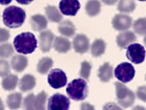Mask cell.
Wrapping results in <instances>:
<instances>
[{
    "mask_svg": "<svg viewBox=\"0 0 146 110\" xmlns=\"http://www.w3.org/2000/svg\"><path fill=\"white\" fill-rule=\"evenodd\" d=\"M13 43L17 52L24 54L33 53L37 47L36 39L30 32H23L17 35Z\"/></svg>",
    "mask_w": 146,
    "mask_h": 110,
    "instance_id": "obj_1",
    "label": "cell"
},
{
    "mask_svg": "<svg viewBox=\"0 0 146 110\" xmlns=\"http://www.w3.org/2000/svg\"><path fill=\"white\" fill-rule=\"evenodd\" d=\"M3 21L9 28H17L21 26L26 18V13L21 7L10 6L6 7L3 12Z\"/></svg>",
    "mask_w": 146,
    "mask_h": 110,
    "instance_id": "obj_2",
    "label": "cell"
},
{
    "mask_svg": "<svg viewBox=\"0 0 146 110\" xmlns=\"http://www.w3.org/2000/svg\"><path fill=\"white\" fill-rule=\"evenodd\" d=\"M66 92L71 99L75 101L83 100L88 95L87 82L82 78L75 79L67 85Z\"/></svg>",
    "mask_w": 146,
    "mask_h": 110,
    "instance_id": "obj_3",
    "label": "cell"
},
{
    "mask_svg": "<svg viewBox=\"0 0 146 110\" xmlns=\"http://www.w3.org/2000/svg\"><path fill=\"white\" fill-rule=\"evenodd\" d=\"M116 95L119 104L124 108L131 107L135 101L134 93L126 86L119 82H116Z\"/></svg>",
    "mask_w": 146,
    "mask_h": 110,
    "instance_id": "obj_4",
    "label": "cell"
},
{
    "mask_svg": "<svg viewBox=\"0 0 146 110\" xmlns=\"http://www.w3.org/2000/svg\"><path fill=\"white\" fill-rule=\"evenodd\" d=\"M115 77L121 82L127 83L131 81L135 76V70L130 63L124 62L119 64L114 70Z\"/></svg>",
    "mask_w": 146,
    "mask_h": 110,
    "instance_id": "obj_5",
    "label": "cell"
},
{
    "mask_svg": "<svg viewBox=\"0 0 146 110\" xmlns=\"http://www.w3.org/2000/svg\"><path fill=\"white\" fill-rule=\"evenodd\" d=\"M126 56L132 62L139 64L144 61L145 50L143 46L140 44H132L128 45L126 52Z\"/></svg>",
    "mask_w": 146,
    "mask_h": 110,
    "instance_id": "obj_6",
    "label": "cell"
},
{
    "mask_svg": "<svg viewBox=\"0 0 146 110\" xmlns=\"http://www.w3.org/2000/svg\"><path fill=\"white\" fill-rule=\"evenodd\" d=\"M70 105V100L66 96L55 93L48 100V110H68Z\"/></svg>",
    "mask_w": 146,
    "mask_h": 110,
    "instance_id": "obj_7",
    "label": "cell"
},
{
    "mask_svg": "<svg viewBox=\"0 0 146 110\" xmlns=\"http://www.w3.org/2000/svg\"><path fill=\"white\" fill-rule=\"evenodd\" d=\"M47 81L51 87L58 89L66 85L67 79L66 73L63 70L60 69H54L49 73Z\"/></svg>",
    "mask_w": 146,
    "mask_h": 110,
    "instance_id": "obj_8",
    "label": "cell"
},
{
    "mask_svg": "<svg viewBox=\"0 0 146 110\" xmlns=\"http://www.w3.org/2000/svg\"><path fill=\"white\" fill-rule=\"evenodd\" d=\"M59 7L63 14L74 16L79 10L80 4L78 0H61Z\"/></svg>",
    "mask_w": 146,
    "mask_h": 110,
    "instance_id": "obj_9",
    "label": "cell"
},
{
    "mask_svg": "<svg viewBox=\"0 0 146 110\" xmlns=\"http://www.w3.org/2000/svg\"><path fill=\"white\" fill-rule=\"evenodd\" d=\"M112 24L113 28L117 30H125L131 27L132 18L128 15L116 14L112 19Z\"/></svg>",
    "mask_w": 146,
    "mask_h": 110,
    "instance_id": "obj_10",
    "label": "cell"
},
{
    "mask_svg": "<svg viewBox=\"0 0 146 110\" xmlns=\"http://www.w3.org/2000/svg\"><path fill=\"white\" fill-rule=\"evenodd\" d=\"M90 42L87 37L84 34H78L73 40V47L75 51L79 53H84L89 49Z\"/></svg>",
    "mask_w": 146,
    "mask_h": 110,
    "instance_id": "obj_11",
    "label": "cell"
},
{
    "mask_svg": "<svg viewBox=\"0 0 146 110\" xmlns=\"http://www.w3.org/2000/svg\"><path fill=\"white\" fill-rule=\"evenodd\" d=\"M39 46L43 52H48L52 46L54 36L50 30H46L40 33L39 35Z\"/></svg>",
    "mask_w": 146,
    "mask_h": 110,
    "instance_id": "obj_12",
    "label": "cell"
},
{
    "mask_svg": "<svg viewBox=\"0 0 146 110\" xmlns=\"http://www.w3.org/2000/svg\"><path fill=\"white\" fill-rule=\"evenodd\" d=\"M136 40V36L132 32L125 31L117 35L116 37V43L119 48L125 49L129 44L135 42Z\"/></svg>",
    "mask_w": 146,
    "mask_h": 110,
    "instance_id": "obj_13",
    "label": "cell"
},
{
    "mask_svg": "<svg viewBox=\"0 0 146 110\" xmlns=\"http://www.w3.org/2000/svg\"><path fill=\"white\" fill-rule=\"evenodd\" d=\"M30 22L32 29L35 31L43 30L47 26L46 18L41 14H35L31 16Z\"/></svg>",
    "mask_w": 146,
    "mask_h": 110,
    "instance_id": "obj_14",
    "label": "cell"
},
{
    "mask_svg": "<svg viewBox=\"0 0 146 110\" xmlns=\"http://www.w3.org/2000/svg\"><path fill=\"white\" fill-rule=\"evenodd\" d=\"M28 64L27 58L22 55L14 56L11 61V65L13 70L16 72H21L23 71Z\"/></svg>",
    "mask_w": 146,
    "mask_h": 110,
    "instance_id": "obj_15",
    "label": "cell"
},
{
    "mask_svg": "<svg viewBox=\"0 0 146 110\" xmlns=\"http://www.w3.org/2000/svg\"><path fill=\"white\" fill-rule=\"evenodd\" d=\"M54 48L59 53H66L71 48L70 41L63 37H56L54 42Z\"/></svg>",
    "mask_w": 146,
    "mask_h": 110,
    "instance_id": "obj_16",
    "label": "cell"
},
{
    "mask_svg": "<svg viewBox=\"0 0 146 110\" xmlns=\"http://www.w3.org/2000/svg\"><path fill=\"white\" fill-rule=\"evenodd\" d=\"M113 67L108 62H105L99 69L98 76L103 82H107L113 76Z\"/></svg>",
    "mask_w": 146,
    "mask_h": 110,
    "instance_id": "obj_17",
    "label": "cell"
},
{
    "mask_svg": "<svg viewBox=\"0 0 146 110\" xmlns=\"http://www.w3.org/2000/svg\"><path fill=\"white\" fill-rule=\"evenodd\" d=\"M36 81L35 77L31 74H26L21 80L19 87L23 92L31 90L35 85Z\"/></svg>",
    "mask_w": 146,
    "mask_h": 110,
    "instance_id": "obj_18",
    "label": "cell"
},
{
    "mask_svg": "<svg viewBox=\"0 0 146 110\" xmlns=\"http://www.w3.org/2000/svg\"><path fill=\"white\" fill-rule=\"evenodd\" d=\"M58 30L62 35L70 37L74 35L75 28L71 21L66 20L60 23L58 26Z\"/></svg>",
    "mask_w": 146,
    "mask_h": 110,
    "instance_id": "obj_19",
    "label": "cell"
},
{
    "mask_svg": "<svg viewBox=\"0 0 146 110\" xmlns=\"http://www.w3.org/2000/svg\"><path fill=\"white\" fill-rule=\"evenodd\" d=\"M22 96L20 93L15 92L10 94L7 98V104L10 109H17L21 104Z\"/></svg>",
    "mask_w": 146,
    "mask_h": 110,
    "instance_id": "obj_20",
    "label": "cell"
},
{
    "mask_svg": "<svg viewBox=\"0 0 146 110\" xmlns=\"http://www.w3.org/2000/svg\"><path fill=\"white\" fill-rule=\"evenodd\" d=\"M44 9L46 14L50 21L54 22H59L62 19L63 16L56 6L47 5Z\"/></svg>",
    "mask_w": 146,
    "mask_h": 110,
    "instance_id": "obj_21",
    "label": "cell"
},
{
    "mask_svg": "<svg viewBox=\"0 0 146 110\" xmlns=\"http://www.w3.org/2000/svg\"><path fill=\"white\" fill-rule=\"evenodd\" d=\"M101 4L98 0H89L86 5V10L88 15L93 17L100 11Z\"/></svg>",
    "mask_w": 146,
    "mask_h": 110,
    "instance_id": "obj_22",
    "label": "cell"
},
{
    "mask_svg": "<svg viewBox=\"0 0 146 110\" xmlns=\"http://www.w3.org/2000/svg\"><path fill=\"white\" fill-rule=\"evenodd\" d=\"M106 50V43L102 39H96L91 46V53L94 57H98L103 54Z\"/></svg>",
    "mask_w": 146,
    "mask_h": 110,
    "instance_id": "obj_23",
    "label": "cell"
},
{
    "mask_svg": "<svg viewBox=\"0 0 146 110\" xmlns=\"http://www.w3.org/2000/svg\"><path fill=\"white\" fill-rule=\"evenodd\" d=\"M18 80V77L16 75L8 74L3 79L2 81V85L5 90H13L17 86Z\"/></svg>",
    "mask_w": 146,
    "mask_h": 110,
    "instance_id": "obj_24",
    "label": "cell"
},
{
    "mask_svg": "<svg viewBox=\"0 0 146 110\" xmlns=\"http://www.w3.org/2000/svg\"><path fill=\"white\" fill-rule=\"evenodd\" d=\"M136 7L134 0H120L117 10L122 13H131L133 11Z\"/></svg>",
    "mask_w": 146,
    "mask_h": 110,
    "instance_id": "obj_25",
    "label": "cell"
},
{
    "mask_svg": "<svg viewBox=\"0 0 146 110\" xmlns=\"http://www.w3.org/2000/svg\"><path fill=\"white\" fill-rule=\"evenodd\" d=\"M53 61L49 57H43L40 60L37 65V70L40 74H46L52 67Z\"/></svg>",
    "mask_w": 146,
    "mask_h": 110,
    "instance_id": "obj_26",
    "label": "cell"
},
{
    "mask_svg": "<svg viewBox=\"0 0 146 110\" xmlns=\"http://www.w3.org/2000/svg\"><path fill=\"white\" fill-rule=\"evenodd\" d=\"M47 95L44 91H42L34 99V108L35 110H46V102Z\"/></svg>",
    "mask_w": 146,
    "mask_h": 110,
    "instance_id": "obj_27",
    "label": "cell"
},
{
    "mask_svg": "<svg viewBox=\"0 0 146 110\" xmlns=\"http://www.w3.org/2000/svg\"><path fill=\"white\" fill-rule=\"evenodd\" d=\"M135 32L139 35L146 34V19L140 18L136 20L133 25Z\"/></svg>",
    "mask_w": 146,
    "mask_h": 110,
    "instance_id": "obj_28",
    "label": "cell"
},
{
    "mask_svg": "<svg viewBox=\"0 0 146 110\" xmlns=\"http://www.w3.org/2000/svg\"><path fill=\"white\" fill-rule=\"evenodd\" d=\"M14 53V49L10 44L0 45V57L7 58Z\"/></svg>",
    "mask_w": 146,
    "mask_h": 110,
    "instance_id": "obj_29",
    "label": "cell"
},
{
    "mask_svg": "<svg viewBox=\"0 0 146 110\" xmlns=\"http://www.w3.org/2000/svg\"><path fill=\"white\" fill-rule=\"evenodd\" d=\"M35 96L33 93L28 95L24 99L23 107L24 110H35L34 108Z\"/></svg>",
    "mask_w": 146,
    "mask_h": 110,
    "instance_id": "obj_30",
    "label": "cell"
},
{
    "mask_svg": "<svg viewBox=\"0 0 146 110\" xmlns=\"http://www.w3.org/2000/svg\"><path fill=\"white\" fill-rule=\"evenodd\" d=\"M91 69V64L87 61H84L81 63V68L80 70V75L82 77L88 80Z\"/></svg>",
    "mask_w": 146,
    "mask_h": 110,
    "instance_id": "obj_31",
    "label": "cell"
},
{
    "mask_svg": "<svg viewBox=\"0 0 146 110\" xmlns=\"http://www.w3.org/2000/svg\"><path fill=\"white\" fill-rule=\"evenodd\" d=\"M10 73V66L7 61L0 59V77L6 76Z\"/></svg>",
    "mask_w": 146,
    "mask_h": 110,
    "instance_id": "obj_32",
    "label": "cell"
},
{
    "mask_svg": "<svg viewBox=\"0 0 146 110\" xmlns=\"http://www.w3.org/2000/svg\"><path fill=\"white\" fill-rule=\"evenodd\" d=\"M136 94L139 99L146 102V86L139 87L137 90Z\"/></svg>",
    "mask_w": 146,
    "mask_h": 110,
    "instance_id": "obj_33",
    "label": "cell"
},
{
    "mask_svg": "<svg viewBox=\"0 0 146 110\" xmlns=\"http://www.w3.org/2000/svg\"><path fill=\"white\" fill-rule=\"evenodd\" d=\"M10 37V33L6 29L0 28V43L5 42L9 40Z\"/></svg>",
    "mask_w": 146,
    "mask_h": 110,
    "instance_id": "obj_34",
    "label": "cell"
},
{
    "mask_svg": "<svg viewBox=\"0 0 146 110\" xmlns=\"http://www.w3.org/2000/svg\"><path fill=\"white\" fill-rule=\"evenodd\" d=\"M103 110H123L114 103H108L103 107Z\"/></svg>",
    "mask_w": 146,
    "mask_h": 110,
    "instance_id": "obj_35",
    "label": "cell"
},
{
    "mask_svg": "<svg viewBox=\"0 0 146 110\" xmlns=\"http://www.w3.org/2000/svg\"><path fill=\"white\" fill-rule=\"evenodd\" d=\"M81 110H95L93 105L88 103H83L80 105Z\"/></svg>",
    "mask_w": 146,
    "mask_h": 110,
    "instance_id": "obj_36",
    "label": "cell"
},
{
    "mask_svg": "<svg viewBox=\"0 0 146 110\" xmlns=\"http://www.w3.org/2000/svg\"><path fill=\"white\" fill-rule=\"evenodd\" d=\"M18 3L22 5H28L34 0H15Z\"/></svg>",
    "mask_w": 146,
    "mask_h": 110,
    "instance_id": "obj_37",
    "label": "cell"
},
{
    "mask_svg": "<svg viewBox=\"0 0 146 110\" xmlns=\"http://www.w3.org/2000/svg\"><path fill=\"white\" fill-rule=\"evenodd\" d=\"M117 0H102V1L107 5H112L115 4Z\"/></svg>",
    "mask_w": 146,
    "mask_h": 110,
    "instance_id": "obj_38",
    "label": "cell"
},
{
    "mask_svg": "<svg viewBox=\"0 0 146 110\" xmlns=\"http://www.w3.org/2000/svg\"><path fill=\"white\" fill-rule=\"evenodd\" d=\"M12 0H0V4L3 5H6L9 4Z\"/></svg>",
    "mask_w": 146,
    "mask_h": 110,
    "instance_id": "obj_39",
    "label": "cell"
},
{
    "mask_svg": "<svg viewBox=\"0 0 146 110\" xmlns=\"http://www.w3.org/2000/svg\"><path fill=\"white\" fill-rule=\"evenodd\" d=\"M132 110H145V109L143 107H142V106L137 105V106H135L132 109Z\"/></svg>",
    "mask_w": 146,
    "mask_h": 110,
    "instance_id": "obj_40",
    "label": "cell"
},
{
    "mask_svg": "<svg viewBox=\"0 0 146 110\" xmlns=\"http://www.w3.org/2000/svg\"><path fill=\"white\" fill-rule=\"evenodd\" d=\"M4 109H5V108H4L3 103L2 100L0 99V110H4Z\"/></svg>",
    "mask_w": 146,
    "mask_h": 110,
    "instance_id": "obj_41",
    "label": "cell"
},
{
    "mask_svg": "<svg viewBox=\"0 0 146 110\" xmlns=\"http://www.w3.org/2000/svg\"><path fill=\"white\" fill-rule=\"evenodd\" d=\"M144 44H145V45L146 46V35L145 36L144 38Z\"/></svg>",
    "mask_w": 146,
    "mask_h": 110,
    "instance_id": "obj_42",
    "label": "cell"
},
{
    "mask_svg": "<svg viewBox=\"0 0 146 110\" xmlns=\"http://www.w3.org/2000/svg\"><path fill=\"white\" fill-rule=\"evenodd\" d=\"M139 1H146V0H138Z\"/></svg>",
    "mask_w": 146,
    "mask_h": 110,
    "instance_id": "obj_43",
    "label": "cell"
},
{
    "mask_svg": "<svg viewBox=\"0 0 146 110\" xmlns=\"http://www.w3.org/2000/svg\"><path fill=\"white\" fill-rule=\"evenodd\" d=\"M145 80H146V75H145Z\"/></svg>",
    "mask_w": 146,
    "mask_h": 110,
    "instance_id": "obj_44",
    "label": "cell"
}]
</instances>
